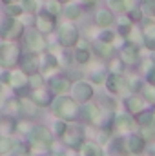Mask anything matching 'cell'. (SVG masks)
I'll return each mask as SVG.
<instances>
[{"label":"cell","mask_w":155,"mask_h":156,"mask_svg":"<svg viewBox=\"0 0 155 156\" xmlns=\"http://www.w3.org/2000/svg\"><path fill=\"white\" fill-rule=\"evenodd\" d=\"M51 113L55 118L71 122L78 116V104L75 102L73 96H66V94H57L51 100Z\"/></svg>","instance_id":"1"},{"label":"cell","mask_w":155,"mask_h":156,"mask_svg":"<svg viewBox=\"0 0 155 156\" xmlns=\"http://www.w3.org/2000/svg\"><path fill=\"white\" fill-rule=\"evenodd\" d=\"M26 140L29 142L31 149H35V151H46L47 147L53 145L55 134H53V131H49L44 125H33L29 129V133L26 134Z\"/></svg>","instance_id":"2"},{"label":"cell","mask_w":155,"mask_h":156,"mask_svg":"<svg viewBox=\"0 0 155 156\" xmlns=\"http://www.w3.org/2000/svg\"><path fill=\"white\" fill-rule=\"evenodd\" d=\"M20 55H22V51L17 45V42H11V40H2L0 42V67L13 69L18 64Z\"/></svg>","instance_id":"3"},{"label":"cell","mask_w":155,"mask_h":156,"mask_svg":"<svg viewBox=\"0 0 155 156\" xmlns=\"http://www.w3.org/2000/svg\"><path fill=\"white\" fill-rule=\"evenodd\" d=\"M24 31H26L24 24L18 18H15V16H6L0 22V38L2 40L17 42L18 38L24 37Z\"/></svg>","instance_id":"4"},{"label":"cell","mask_w":155,"mask_h":156,"mask_svg":"<svg viewBox=\"0 0 155 156\" xmlns=\"http://www.w3.org/2000/svg\"><path fill=\"white\" fill-rule=\"evenodd\" d=\"M78 38H80L78 29L71 24V22H64V24H60V26L57 27V40H59L60 47H64V49L75 47Z\"/></svg>","instance_id":"5"},{"label":"cell","mask_w":155,"mask_h":156,"mask_svg":"<svg viewBox=\"0 0 155 156\" xmlns=\"http://www.w3.org/2000/svg\"><path fill=\"white\" fill-rule=\"evenodd\" d=\"M106 87L112 94H131V85H130V80L124 76L122 73H108L106 76Z\"/></svg>","instance_id":"6"},{"label":"cell","mask_w":155,"mask_h":156,"mask_svg":"<svg viewBox=\"0 0 155 156\" xmlns=\"http://www.w3.org/2000/svg\"><path fill=\"white\" fill-rule=\"evenodd\" d=\"M71 96L75 98L77 104H86V102H91V98L95 96V89L89 82L86 80H77L75 83H71V89H70Z\"/></svg>","instance_id":"7"},{"label":"cell","mask_w":155,"mask_h":156,"mask_svg":"<svg viewBox=\"0 0 155 156\" xmlns=\"http://www.w3.org/2000/svg\"><path fill=\"white\" fill-rule=\"evenodd\" d=\"M84 138H86V131L82 125L73 123V125H68L66 127V133L62 134V140L68 147L71 149H80V145L84 144Z\"/></svg>","instance_id":"8"},{"label":"cell","mask_w":155,"mask_h":156,"mask_svg":"<svg viewBox=\"0 0 155 156\" xmlns=\"http://www.w3.org/2000/svg\"><path fill=\"white\" fill-rule=\"evenodd\" d=\"M24 45L31 53H44L46 51V38L42 37L39 29L24 31Z\"/></svg>","instance_id":"9"},{"label":"cell","mask_w":155,"mask_h":156,"mask_svg":"<svg viewBox=\"0 0 155 156\" xmlns=\"http://www.w3.org/2000/svg\"><path fill=\"white\" fill-rule=\"evenodd\" d=\"M18 64H20V69L26 73V75H35V73H39L40 71V53H31V51H28L26 55H20V60H18Z\"/></svg>","instance_id":"10"},{"label":"cell","mask_w":155,"mask_h":156,"mask_svg":"<svg viewBox=\"0 0 155 156\" xmlns=\"http://www.w3.org/2000/svg\"><path fill=\"white\" fill-rule=\"evenodd\" d=\"M137 125V122H135V118L131 116L130 113H119L113 116V129H115L117 133H131L133 131V127Z\"/></svg>","instance_id":"11"},{"label":"cell","mask_w":155,"mask_h":156,"mask_svg":"<svg viewBox=\"0 0 155 156\" xmlns=\"http://www.w3.org/2000/svg\"><path fill=\"white\" fill-rule=\"evenodd\" d=\"M35 26H37V29L42 35H51L53 31H57V20H55V16H51L46 11H42L39 16L35 18Z\"/></svg>","instance_id":"12"},{"label":"cell","mask_w":155,"mask_h":156,"mask_svg":"<svg viewBox=\"0 0 155 156\" xmlns=\"http://www.w3.org/2000/svg\"><path fill=\"white\" fill-rule=\"evenodd\" d=\"M119 58L124 62V66H133L139 62V47L131 42H126L124 45H120L119 51Z\"/></svg>","instance_id":"13"},{"label":"cell","mask_w":155,"mask_h":156,"mask_svg":"<svg viewBox=\"0 0 155 156\" xmlns=\"http://www.w3.org/2000/svg\"><path fill=\"white\" fill-rule=\"evenodd\" d=\"M59 56H55L53 53H44V56H40V73L44 78L51 76L59 69Z\"/></svg>","instance_id":"14"},{"label":"cell","mask_w":155,"mask_h":156,"mask_svg":"<svg viewBox=\"0 0 155 156\" xmlns=\"http://www.w3.org/2000/svg\"><path fill=\"white\" fill-rule=\"evenodd\" d=\"M100 115V107L99 105H95V104H89V102H86V104H82L80 107H78V116L82 122H86V123H95L97 122V118Z\"/></svg>","instance_id":"15"},{"label":"cell","mask_w":155,"mask_h":156,"mask_svg":"<svg viewBox=\"0 0 155 156\" xmlns=\"http://www.w3.org/2000/svg\"><path fill=\"white\" fill-rule=\"evenodd\" d=\"M144 147H146V138L141 133L139 134H135V133L128 134V138H126V149H128L130 154H141L144 151Z\"/></svg>","instance_id":"16"},{"label":"cell","mask_w":155,"mask_h":156,"mask_svg":"<svg viewBox=\"0 0 155 156\" xmlns=\"http://www.w3.org/2000/svg\"><path fill=\"white\" fill-rule=\"evenodd\" d=\"M47 83H49V93H53V94H66L71 89V82L66 76H59V75L49 76Z\"/></svg>","instance_id":"17"},{"label":"cell","mask_w":155,"mask_h":156,"mask_svg":"<svg viewBox=\"0 0 155 156\" xmlns=\"http://www.w3.org/2000/svg\"><path fill=\"white\" fill-rule=\"evenodd\" d=\"M124 105H126V111L135 116V115H139L141 111L146 109V100L141 94H128L124 98Z\"/></svg>","instance_id":"18"},{"label":"cell","mask_w":155,"mask_h":156,"mask_svg":"<svg viewBox=\"0 0 155 156\" xmlns=\"http://www.w3.org/2000/svg\"><path fill=\"white\" fill-rule=\"evenodd\" d=\"M93 51H95V55H97L100 60H112L117 55L115 45L110 44V42H102V40H97V42L93 44Z\"/></svg>","instance_id":"19"},{"label":"cell","mask_w":155,"mask_h":156,"mask_svg":"<svg viewBox=\"0 0 155 156\" xmlns=\"http://www.w3.org/2000/svg\"><path fill=\"white\" fill-rule=\"evenodd\" d=\"M28 82H29V75H26L22 69H15V71L9 69V85L13 89L22 91L24 87H28Z\"/></svg>","instance_id":"20"},{"label":"cell","mask_w":155,"mask_h":156,"mask_svg":"<svg viewBox=\"0 0 155 156\" xmlns=\"http://www.w3.org/2000/svg\"><path fill=\"white\" fill-rule=\"evenodd\" d=\"M113 22H115V16H113V11H112L110 7H104V9H99V11H97V15H95V24H97L100 29L110 27Z\"/></svg>","instance_id":"21"},{"label":"cell","mask_w":155,"mask_h":156,"mask_svg":"<svg viewBox=\"0 0 155 156\" xmlns=\"http://www.w3.org/2000/svg\"><path fill=\"white\" fill-rule=\"evenodd\" d=\"M80 153H82V156H104L102 145L93 140H88V142L84 140V144L80 145Z\"/></svg>","instance_id":"22"},{"label":"cell","mask_w":155,"mask_h":156,"mask_svg":"<svg viewBox=\"0 0 155 156\" xmlns=\"http://www.w3.org/2000/svg\"><path fill=\"white\" fill-rule=\"evenodd\" d=\"M71 58L80 66H88L89 60H91V51L88 49V45H77L73 55H71Z\"/></svg>","instance_id":"23"},{"label":"cell","mask_w":155,"mask_h":156,"mask_svg":"<svg viewBox=\"0 0 155 156\" xmlns=\"http://www.w3.org/2000/svg\"><path fill=\"white\" fill-rule=\"evenodd\" d=\"M35 104H39L40 107L42 105H49L51 104V94H49V91H46V89H42V87H37V89H31V96H29Z\"/></svg>","instance_id":"24"},{"label":"cell","mask_w":155,"mask_h":156,"mask_svg":"<svg viewBox=\"0 0 155 156\" xmlns=\"http://www.w3.org/2000/svg\"><path fill=\"white\" fill-rule=\"evenodd\" d=\"M20 100V113L26 116H37L39 115V104H35L31 98H18Z\"/></svg>","instance_id":"25"},{"label":"cell","mask_w":155,"mask_h":156,"mask_svg":"<svg viewBox=\"0 0 155 156\" xmlns=\"http://www.w3.org/2000/svg\"><path fill=\"white\" fill-rule=\"evenodd\" d=\"M142 44L146 45V49L155 51V24H146V27L142 29Z\"/></svg>","instance_id":"26"},{"label":"cell","mask_w":155,"mask_h":156,"mask_svg":"<svg viewBox=\"0 0 155 156\" xmlns=\"http://www.w3.org/2000/svg\"><path fill=\"white\" fill-rule=\"evenodd\" d=\"M108 5L113 13H119V15H124L133 7L131 0H108Z\"/></svg>","instance_id":"27"},{"label":"cell","mask_w":155,"mask_h":156,"mask_svg":"<svg viewBox=\"0 0 155 156\" xmlns=\"http://www.w3.org/2000/svg\"><path fill=\"white\" fill-rule=\"evenodd\" d=\"M106 76H108V71H106L104 66H97L95 69H89L88 71V78L93 83H104L106 82Z\"/></svg>","instance_id":"28"},{"label":"cell","mask_w":155,"mask_h":156,"mask_svg":"<svg viewBox=\"0 0 155 156\" xmlns=\"http://www.w3.org/2000/svg\"><path fill=\"white\" fill-rule=\"evenodd\" d=\"M64 16L68 18V20H78L80 18V15H82V9H80V5L77 4H66V7H64Z\"/></svg>","instance_id":"29"},{"label":"cell","mask_w":155,"mask_h":156,"mask_svg":"<svg viewBox=\"0 0 155 156\" xmlns=\"http://www.w3.org/2000/svg\"><path fill=\"white\" fill-rule=\"evenodd\" d=\"M15 145H17V140H13L11 136H0V156L15 151Z\"/></svg>","instance_id":"30"},{"label":"cell","mask_w":155,"mask_h":156,"mask_svg":"<svg viewBox=\"0 0 155 156\" xmlns=\"http://www.w3.org/2000/svg\"><path fill=\"white\" fill-rule=\"evenodd\" d=\"M112 151L119 156L130 154L128 149H126V138H120V136H119V138H113V140H112Z\"/></svg>","instance_id":"31"},{"label":"cell","mask_w":155,"mask_h":156,"mask_svg":"<svg viewBox=\"0 0 155 156\" xmlns=\"http://www.w3.org/2000/svg\"><path fill=\"white\" fill-rule=\"evenodd\" d=\"M15 123L17 122L11 116H7V115H6V118H2L0 120V133H2V136H9L15 131Z\"/></svg>","instance_id":"32"},{"label":"cell","mask_w":155,"mask_h":156,"mask_svg":"<svg viewBox=\"0 0 155 156\" xmlns=\"http://www.w3.org/2000/svg\"><path fill=\"white\" fill-rule=\"evenodd\" d=\"M141 96L146 100V104L150 102H155V83L152 82H148V83H144L142 87H141Z\"/></svg>","instance_id":"33"},{"label":"cell","mask_w":155,"mask_h":156,"mask_svg":"<svg viewBox=\"0 0 155 156\" xmlns=\"http://www.w3.org/2000/svg\"><path fill=\"white\" fill-rule=\"evenodd\" d=\"M24 15H35L40 7V0H20Z\"/></svg>","instance_id":"34"},{"label":"cell","mask_w":155,"mask_h":156,"mask_svg":"<svg viewBox=\"0 0 155 156\" xmlns=\"http://www.w3.org/2000/svg\"><path fill=\"white\" fill-rule=\"evenodd\" d=\"M44 11H46V13H49L51 16H55V18H57V16L62 13V4H60L59 0H47V2H46Z\"/></svg>","instance_id":"35"},{"label":"cell","mask_w":155,"mask_h":156,"mask_svg":"<svg viewBox=\"0 0 155 156\" xmlns=\"http://www.w3.org/2000/svg\"><path fill=\"white\" fill-rule=\"evenodd\" d=\"M6 15H7V16H15V18H18V16H22V15H24V9H22V5H20V2H13V4H6Z\"/></svg>","instance_id":"36"},{"label":"cell","mask_w":155,"mask_h":156,"mask_svg":"<svg viewBox=\"0 0 155 156\" xmlns=\"http://www.w3.org/2000/svg\"><path fill=\"white\" fill-rule=\"evenodd\" d=\"M20 113V100L18 98H11L6 102V115L7 116H15Z\"/></svg>","instance_id":"37"},{"label":"cell","mask_w":155,"mask_h":156,"mask_svg":"<svg viewBox=\"0 0 155 156\" xmlns=\"http://www.w3.org/2000/svg\"><path fill=\"white\" fill-rule=\"evenodd\" d=\"M155 120L153 116V111H141L139 115H135V122H137V125H144V123H148V122H152Z\"/></svg>","instance_id":"38"},{"label":"cell","mask_w":155,"mask_h":156,"mask_svg":"<svg viewBox=\"0 0 155 156\" xmlns=\"http://www.w3.org/2000/svg\"><path fill=\"white\" fill-rule=\"evenodd\" d=\"M66 127H68L66 120L57 118V120L53 122V134H55V136H59V138H62V134L66 133Z\"/></svg>","instance_id":"39"},{"label":"cell","mask_w":155,"mask_h":156,"mask_svg":"<svg viewBox=\"0 0 155 156\" xmlns=\"http://www.w3.org/2000/svg\"><path fill=\"white\" fill-rule=\"evenodd\" d=\"M141 134L144 138H153L155 136V120L144 123V125H141Z\"/></svg>","instance_id":"40"},{"label":"cell","mask_w":155,"mask_h":156,"mask_svg":"<svg viewBox=\"0 0 155 156\" xmlns=\"http://www.w3.org/2000/svg\"><path fill=\"white\" fill-rule=\"evenodd\" d=\"M142 15L146 16H155V0H142Z\"/></svg>","instance_id":"41"},{"label":"cell","mask_w":155,"mask_h":156,"mask_svg":"<svg viewBox=\"0 0 155 156\" xmlns=\"http://www.w3.org/2000/svg\"><path fill=\"white\" fill-rule=\"evenodd\" d=\"M15 151L18 153V156H29L31 154V145H29V142L26 140V142H17V145H15Z\"/></svg>","instance_id":"42"},{"label":"cell","mask_w":155,"mask_h":156,"mask_svg":"<svg viewBox=\"0 0 155 156\" xmlns=\"http://www.w3.org/2000/svg\"><path fill=\"white\" fill-rule=\"evenodd\" d=\"M31 127H33V125H31L28 120H20V122H17V123H15V131H17V133H20V134H24V136L29 133V129H31Z\"/></svg>","instance_id":"43"},{"label":"cell","mask_w":155,"mask_h":156,"mask_svg":"<svg viewBox=\"0 0 155 156\" xmlns=\"http://www.w3.org/2000/svg\"><path fill=\"white\" fill-rule=\"evenodd\" d=\"M128 18H130L131 22H141V20H142V9H141V7H131V9L128 11Z\"/></svg>","instance_id":"44"},{"label":"cell","mask_w":155,"mask_h":156,"mask_svg":"<svg viewBox=\"0 0 155 156\" xmlns=\"http://www.w3.org/2000/svg\"><path fill=\"white\" fill-rule=\"evenodd\" d=\"M28 85L31 87V89H37V87H42L44 85V76H40V75H31L29 76V82H28Z\"/></svg>","instance_id":"45"},{"label":"cell","mask_w":155,"mask_h":156,"mask_svg":"<svg viewBox=\"0 0 155 156\" xmlns=\"http://www.w3.org/2000/svg\"><path fill=\"white\" fill-rule=\"evenodd\" d=\"M124 71V62L119 58L115 60V56L112 58V66H110V73H122Z\"/></svg>","instance_id":"46"},{"label":"cell","mask_w":155,"mask_h":156,"mask_svg":"<svg viewBox=\"0 0 155 156\" xmlns=\"http://www.w3.org/2000/svg\"><path fill=\"white\" fill-rule=\"evenodd\" d=\"M99 40H102V42H110V44H113V40H115V33L113 31H110L108 27L104 29V31H100V37Z\"/></svg>","instance_id":"47"},{"label":"cell","mask_w":155,"mask_h":156,"mask_svg":"<svg viewBox=\"0 0 155 156\" xmlns=\"http://www.w3.org/2000/svg\"><path fill=\"white\" fill-rule=\"evenodd\" d=\"M0 83H9V69L0 73Z\"/></svg>","instance_id":"48"},{"label":"cell","mask_w":155,"mask_h":156,"mask_svg":"<svg viewBox=\"0 0 155 156\" xmlns=\"http://www.w3.org/2000/svg\"><path fill=\"white\" fill-rule=\"evenodd\" d=\"M78 2H80V4H84V5H88V7H91L97 0H78Z\"/></svg>","instance_id":"49"},{"label":"cell","mask_w":155,"mask_h":156,"mask_svg":"<svg viewBox=\"0 0 155 156\" xmlns=\"http://www.w3.org/2000/svg\"><path fill=\"white\" fill-rule=\"evenodd\" d=\"M4 4H13V2H20V0H2Z\"/></svg>","instance_id":"50"},{"label":"cell","mask_w":155,"mask_h":156,"mask_svg":"<svg viewBox=\"0 0 155 156\" xmlns=\"http://www.w3.org/2000/svg\"><path fill=\"white\" fill-rule=\"evenodd\" d=\"M60 4H68V2H71V0H59Z\"/></svg>","instance_id":"51"},{"label":"cell","mask_w":155,"mask_h":156,"mask_svg":"<svg viewBox=\"0 0 155 156\" xmlns=\"http://www.w3.org/2000/svg\"><path fill=\"white\" fill-rule=\"evenodd\" d=\"M153 116H155V109H153Z\"/></svg>","instance_id":"52"},{"label":"cell","mask_w":155,"mask_h":156,"mask_svg":"<svg viewBox=\"0 0 155 156\" xmlns=\"http://www.w3.org/2000/svg\"><path fill=\"white\" fill-rule=\"evenodd\" d=\"M0 22H2V16H0Z\"/></svg>","instance_id":"53"},{"label":"cell","mask_w":155,"mask_h":156,"mask_svg":"<svg viewBox=\"0 0 155 156\" xmlns=\"http://www.w3.org/2000/svg\"><path fill=\"white\" fill-rule=\"evenodd\" d=\"M0 85H2V83H0Z\"/></svg>","instance_id":"54"}]
</instances>
